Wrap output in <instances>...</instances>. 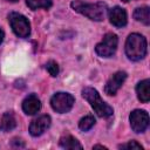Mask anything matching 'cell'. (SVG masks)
<instances>
[{"mask_svg": "<svg viewBox=\"0 0 150 150\" xmlns=\"http://www.w3.org/2000/svg\"><path fill=\"white\" fill-rule=\"evenodd\" d=\"M71 8L87 16L88 19L93 20V21H102L105 16V13H107V5L105 2H102V1H98V2H95V4H87V2H82V1H73L70 4Z\"/></svg>", "mask_w": 150, "mask_h": 150, "instance_id": "6da1fadb", "label": "cell"}, {"mask_svg": "<svg viewBox=\"0 0 150 150\" xmlns=\"http://www.w3.org/2000/svg\"><path fill=\"white\" fill-rule=\"evenodd\" d=\"M146 40L138 33H132L125 41V54L131 61H139L146 55Z\"/></svg>", "mask_w": 150, "mask_h": 150, "instance_id": "7a4b0ae2", "label": "cell"}, {"mask_svg": "<svg viewBox=\"0 0 150 150\" xmlns=\"http://www.w3.org/2000/svg\"><path fill=\"white\" fill-rule=\"evenodd\" d=\"M82 96L90 104V107L94 109V111L96 112L97 116L105 118V117H110L112 115L114 109L101 98V96L96 89H94L91 87H86L82 90Z\"/></svg>", "mask_w": 150, "mask_h": 150, "instance_id": "3957f363", "label": "cell"}, {"mask_svg": "<svg viewBox=\"0 0 150 150\" xmlns=\"http://www.w3.org/2000/svg\"><path fill=\"white\" fill-rule=\"evenodd\" d=\"M8 21H9V25H11L15 35H18L19 38H22V39L29 36L30 23L25 15L13 12L8 15Z\"/></svg>", "mask_w": 150, "mask_h": 150, "instance_id": "277c9868", "label": "cell"}, {"mask_svg": "<svg viewBox=\"0 0 150 150\" xmlns=\"http://www.w3.org/2000/svg\"><path fill=\"white\" fill-rule=\"evenodd\" d=\"M118 45V38L114 33H107L102 41L96 45L95 52L101 57H110L115 54Z\"/></svg>", "mask_w": 150, "mask_h": 150, "instance_id": "5b68a950", "label": "cell"}, {"mask_svg": "<svg viewBox=\"0 0 150 150\" xmlns=\"http://www.w3.org/2000/svg\"><path fill=\"white\" fill-rule=\"evenodd\" d=\"M74 102H75V98L71 94L69 93H56L52 96L50 98V105L52 108L56 111V112H60V114H64V112H68L73 105H74Z\"/></svg>", "mask_w": 150, "mask_h": 150, "instance_id": "8992f818", "label": "cell"}, {"mask_svg": "<svg viewBox=\"0 0 150 150\" xmlns=\"http://www.w3.org/2000/svg\"><path fill=\"white\" fill-rule=\"evenodd\" d=\"M129 120H130L131 129L137 134L145 131L146 128L149 127V115L145 110L136 109V110L131 111Z\"/></svg>", "mask_w": 150, "mask_h": 150, "instance_id": "52a82bcc", "label": "cell"}, {"mask_svg": "<svg viewBox=\"0 0 150 150\" xmlns=\"http://www.w3.org/2000/svg\"><path fill=\"white\" fill-rule=\"evenodd\" d=\"M125 80H127L125 71H116L114 75L110 76V79L105 83V87H104L105 94L109 96H114L118 91V89L122 87Z\"/></svg>", "mask_w": 150, "mask_h": 150, "instance_id": "ba28073f", "label": "cell"}, {"mask_svg": "<svg viewBox=\"0 0 150 150\" xmlns=\"http://www.w3.org/2000/svg\"><path fill=\"white\" fill-rule=\"evenodd\" d=\"M52 120L49 115H41L38 118L33 120L32 123L29 124V134L33 137H38L42 135L49 127H50Z\"/></svg>", "mask_w": 150, "mask_h": 150, "instance_id": "9c48e42d", "label": "cell"}, {"mask_svg": "<svg viewBox=\"0 0 150 150\" xmlns=\"http://www.w3.org/2000/svg\"><path fill=\"white\" fill-rule=\"evenodd\" d=\"M108 16H109V21L111 25H114L115 27L122 28L127 25L128 22V16H127V12L118 6H115L112 8H110L108 11Z\"/></svg>", "mask_w": 150, "mask_h": 150, "instance_id": "30bf717a", "label": "cell"}, {"mask_svg": "<svg viewBox=\"0 0 150 150\" xmlns=\"http://www.w3.org/2000/svg\"><path fill=\"white\" fill-rule=\"evenodd\" d=\"M41 109V102L35 94H29L22 101V110L27 115H35Z\"/></svg>", "mask_w": 150, "mask_h": 150, "instance_id": "8fae6325", "label": "cell"}, {"mask_svg": "<svg viewBox=\"0 0 150 150\" xmlns=\"http://www.w3.org/2000/svg\"><path fill=\"white\" fill-rule=\"evenodd\" d=\"M136 93H137V97L141 102L146 103L150 100V81L143 80L141 82L137 83L136 86Z\"/></svg>", "mask_w": 150, "mask_h": 150, "instance_id": "7c38bea8", "label": "cell"}, {"mask_svg": "<svg viewBox=\"0 0 150 150\" xmlns=\"http://www.w3.org/2000/svg\"><path fill=\"white\" fill-rule=\"evenodd\" d=\"M16 127V120L12 112H5L0 121V130L4 132L11 131Z\"/></svg>", "mask_w": 150, "mask_h": 150, "instance_id": "4fadbf2b", "label": "cell"}, {"mask_svg": "<svg viewBox=\"0 0 150 150\" xmlns=\"http://www.w3.org/2000/svg\"><path fill=\"white\" fill-rule=\"evenodd\" d=\"M134 18L137 21H141L142 23L148 26L150 23V9H149V7L143 6V7L136 8L135 12H134Z\"/></svg>", "mask_w": 150, "mask_h": 150, "instance_id": "5bb4252c", "label": "cell"}, {"mask_svg": "<svg viewBox=\"0 0 150 150\" xmlns=\"http://www.w3.org/2000/svg\"><path fill=\"white\" fill-rule=\"evenodd\" d=\"M59 144L63 149H82L81 143L75 137H73L70 135H67V136L61 137Z\"/></svg>", "mask_w": 150, "mask_h": 150, "instance_id": "9a60e30c", "label": "cell"}, {"mask_svg": "<svg viewBox=\"0 0 150 150\" xmlns=\"http://www.w3.org/2000/svg\"><path fill=\"white\" fill-rule=\"evenodd\" d=\"M26 4L33 11L39 8L48 9L52 7V0H26Z\"/></svg>", "mask_w": 150, "mask_h": 150, "instance_id": "2e32d148", "label": "cell"}, {"mask_svg": "<svg viewBox=\"0 0 150 150\" xmlns=\"http://www.w3.org/2000/svg\"><path fill=\"white\" fill-rule=\"evenodd\" d=\"M95 117L93 116V115H87V116H84V117H82L81 120H80V122H79V128L82 130V131H88V130H90L93 127H94V124H95Z\"/></svg>", "mask_w": 150, "mask_h": 150, "instance_id": "e0dca14e", "label": "cell"}, {"mask_svg": "<svg viewBox=\"0 0 150 150\" xmlns=\"http://www.w3.org/2000/svg\"><path fill=\"white\" fill-rule=\"evenodd\" d=\"M46 69L49 73V75L53 77H56L59 74V64L55 61H48L46 63Z\"/></svg>", "mask_w": 150, "mask_h": 150, "instance_id": "ac0fdd59", "label": "cell"}, {"mask_svg": "<svg viewBox=\"0 0 150 150\" xmlns=\"http://www.w3.org/2000/svg\"><path fill=\"white\" fill-rule=\"evenodd\" d=\"M118 148H120V149H127V150H130V149L143 150V146H142L139 143H137L136 141H130V142H128V143H125V144H121V145H118Z\"/></svg>", "mask_w": 150, "mask_h": 150, "instance_id": "d6986e66", "label": "cell"}, {"mask_svg": "<svg viewBox=\"0 0 150 150\" xmlns=\"http://www.w3.org/2000/svg\"><path fill=\"white\" fill-rule=\"evenodd\" d=\"M4 38H5V33H4V30H2V29H1V27H0V45L2 43Z\"/></svg>", "mask_w": 150, "mask_h": 150, "instance_id": "ffe728a7", "label": "cell"}, {"mask_svg": "<svg viewBox=\"0 0 150 150\" xmlns=\"http://www.w3.org/2000/svg\"><path fill=\"white\" fill-rule=\"evenodd\" d=\"M97 148H101V149H107L105 146H103V145H94V149H97Z\"/></svg>", "mask_w": 150, "mask_h": 150, "instance_id": "44dd1931", "label": "cell"}, {"mask_svg": "<svg viewBox=\"0 0 150 150\" xmlns=\"http://www.w3.org/2000/svg\"><path fill=\"white\" fill-rule=\"evenodd\" d=\"M7 1H11V2H16V1H19V0H7Z\"/></svg>", "mask_w": 150, "mask_h": 150, "instance_id": "7402d4cb", "label": "cell"}, {"mask_svg": "<svg viewBox=\"0 0 150 150\" xmlns=\"http://www.w3.org/2000/svg\"><path fill=\"white\" fill-rule=\"evenodd\" d=\"M122 1H124V2H129V1H131V0H122Z\"/></svg>", "mask_w": 150, "mask_h": 150, "instance_id": "603a6c76", "label": "cell"}]
</instances>
